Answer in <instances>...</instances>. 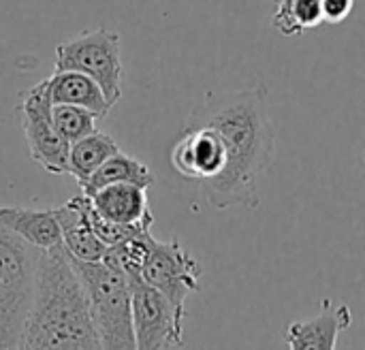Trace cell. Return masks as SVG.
<instances>
[{
	"instance_id": "1",
	"label": "cell",
	"mask_w": 365,
	"mask_h": 350,
	"mask_svg": "<svg viewBox=\"0 0 365 350\" xmlns=\"http://www.w3.org/2000/svg\"><path fill=\"white\" fill-rule=\"evenodd\" d=\"M192 124L216 128L227 145V165L220 175L201 184L210 205L229 210L235 205L259 207L261 180L276 152V130L269 115L267 90H237L210 94L195 113Z\"/></svg>"
},
{
	"instance_id": "2",
	"label": "cell",
	"mask_w": 365,
	"mask_h": 350,
	"mask_svg": "<svg viewBox=\"0 0 365 350\" xmlns=\"http://www.w3.org/2000/svg\"><path fill=\"white\" fill-rule=\"evenodd\" d=\"M45 349H101L86 284L62 244L41 250L34 297L21 340V350Z\"/></svg>"
},
{
	"instance_id": "3",
	"label": "cell",
	"mask_w": 365,
	"mask_h": 350,
	"mask_svg": "<svg viewBox=\"0 0 365 350\" xmlns=\"http://www.w3.org/2000/svg\"><path fill=\"white\" fill-rule=\"evenodd\" d=\"M41 250L0 227V349H21Z\"/></svg>"
},
{
	"instance_id": "4",
	"label": "cell",
	"mask_w": 365,
	"mask_h": 350,
	"mask_svg": "<svg viewBox=\"0 0 365 350\" xmlns=\"http://www.w3.org/2000/svg\"><path fill=\"white\" fill-rule=\"evenodd\" d=\"M77 274L81 276L94 327L105 350L137 349L135 329H133V291L130 280L107 265L105 261H77L73 259Z\"/></svg>"
},
{
	"instance_id": "5",
	"label": "cell",
	"mask_w": 365,
	"mask_h": 350,
	"mask_svg": "<svg viewBox=\"0 0 365 350\" xmlns=\"http://www.w3.org/2000/svg\"><path fill=\"white\" fill-rule=\"evenodd\" d=\"M53 71H79L90 75L115 105L122 96V56L118 32L101 26L86 30L56 47Z\"/></svg>"
},
{
	"instance_id": "6",
	"label": "cell",
	"mask_w": 365,
	"mask_h": 350,
	"mask_svg": "<svg viewBox=\"0 0 365 350\" xmlns=\"http://www.w3.org/2000/svg\"><path fill=\"white\" fill-rule=\"evenodd\" d=\"M133 291V329L139 350H169L184 346V319L167 295L143 278L130 280Z\"/></svg>"
},
{
	"instance_id": "7",
	"label": "cell",
	"mask_w": 365,
	"mask_h": 350,
	"mask_svg": "<svg viewBox=\"0 0 365 350\" xmlns=\"http://www.w3.org/2000/svg\"><path fill=\"white\" fill-rule=\"evenodd\" d=\"M51 98L47 92V79L28 88L17 105L21 128L28 141L30 156L49 173H68V150L71 143L58 133L51 115Z\"/></svg>"
},
{
	"instance_id": "8",
	"label": "cell",
	"mask_w": 365,
	"mask_h": 350,
	"mask_svg": "<svg viewBox=\"0 0 365 350\" xmlns=\"http://www.w3.org/2000/svg\"><path fill=\"white\" fill-rule=\"evenodd\" d=\"M141 278L167 295L180 310H186V299L199 291L201 265L182 246L180 240L154 242V248L143 265Z\"/></svg>"
},
{
	"instance_id": "9",
	"label": "cell",
	"mask_w": 365,
	"mask_h": 350,
	"mask_svg": "<svg viewBox=\"0 0 365 350\" xmlns=\"http://www.w3.org/2000/svg\"><path fill=\"white\" fill-rule=\"evenodd\" d=\"M173 169L199 186L222 173L227 165V145L222 135L207 124H190L171 148Z\"/></svg>"
},
{
	"instance_id": "10",
	"label": "cell",
	"mask_w": 365,
	"mask_h": 350,
	"mask_svg": "<svg viewBox=\"0 0 365 350\" xmlns=\"http://www.w3.org/2000/svg\"><path fill=\"white\" fill-rule=\"evenodd\" d=\"M353 325V312L346 304H336L329 297L321 304V314L312 321L291 323L287 327L284 340L289 349L331 350L338 346V338L344 329Z\"/></svg>"
},
{
	"instance_id": "11",
	"label": "cell",
	"mask_w": 365,
	"mask_h": 350,
	"mask_svg": "<svg viewBox=\"0 0 365 350\" xmlns=\"http://www.w3.org/2000/svg\"><path fill=\"white\" fill-rule=\"evenodd\" d=\"M88 203L90 197L86 192L68 199L64 205L56 207L53 214L62 229V246L77 261H103L107 254V246L96 237L88 220Z\"/></svg>"
},
{
	"instance_id": "12",
	"label": "cell",
	"mask_w": 365,
	"mask_h": 350,
	"mask_svg": "<svg viewBox=\"0 0 365 350\" xmlns=\"http://www.w3.org/2000/svg\"><path fill=\"white\" fill-rule=\"evenodd\" d=\"M47 92L51 105H79L90 109L98 120H105L113 107L103 88L90 75L79 71H53V75L47 77Z\"/></svg>"
},
{
	"instance_id": "13",
	"label": "cell",
	"mask_w": 365,
	"mask_h": 350,
	"mask_svg": "<svg viewBox=\"0 0 365 350\" xmlns=\"http://www.w3.org/2000/svg\"><path fill=\"white\" fill-rule=\"evenodd\" d=\"M0 227L17 233L38 250H49L62 244V229L53 210H30L19 205H0Z\"/></svg>"
},
{
	"instance_id": "14",
	"label": "cell",
	"mask_w": 365,
	"mask_h": 350,
	"mask_svg": "<svg viewBox=\"0 0 365 350\" xmlns=\"http://www.w3.org/2000/svg\"><path fill=\"white\" fill-rule=\"evenodd\" d=\"M148 188L137 184H109L96 190L90 199L98 214L120 225H137L143 220H154L150 203H148Z\"/></svg>"
},
{
	"instance_id": "15",
	"label": "cell",
	"mask_w": 365,
	"mask_h": 350,
	"mask_svg": "<svg viewBox=\"0 0 365 350\" xmlns=\"http://www.w3.org/2000/svg\"><path fill=\"white\" fill-rule=\"evenodd\" d=\"M154 182H156L154 173L150 171L148 165H143L135 156H128L120 150L118 154L107 158L83 184H79V188H81V192L92 197L96 190H101L109 184H137L141 188H150V186H154Z\"/></svg>"
},
{
	"instance_id": "16",
	"label": "cell",
	"mask_w": 365,
	"mask_h": 350,
	"mask_svg": "<svg viewBox=\"0 0 365 350\" xmlns=\"http://www.w3.org/2000/svg\"><path fill=\"white\" fill-rule=\"evenodd\" d=\"M120 152V145L113 137L107 133L94 130L79 141L71 143L68 150V175L77 180V184H83L107 158Z\"/></svg>"
},
{
	"instance_id": "17",
	"label": "cell",
	"mask_w": 365,
	"mask_h": 350,
	"mask_svg": "<svg viewBox=\"0 0 365 350\" xmlns=\"http://www.w3.org/2000/svg\"><path fill=\"white\" fill-rule=\"evenodd\" d=\"M154 237H152V229L137 233L133 237H128L126 242L118 244V246H109L107 254H105V263L111 265L113 269L122 272L128 280L133 278H141L143 265L154 248Z\"/></svg>"
},
{
	"instance_id": "18",
	"label": "cell",
	"mask_w": 365,
	"mask_h": 350,
	"mask_svg": "<svg viewBox=\"0 0 365 350\" xmlns=\"http://www.w3.org/2000/svg\"><path fill=\"white\" fill-rule=\"evenodd\" d=\"M51 115H53V124L58 133L68 143H75L81 137L94 133L96 122H98V118L90 109H83L79 105H53Z\"/></svg>"
},
{
	"instance_id": "19",
	"label": "cell",
	"mask_w": 365,
	"mask_h": 350,
	"mask_svg": "<svg viewBox=\"0 0 365 350\" xmlns=\"http://www.w3.org/2000/svg\"><path fill=\"white\" fill-rule=\"evenodd\" d=\"M323 2V15L327 24H342L355 6V0H321Z\"/></svg>"
},
{
	"instance_id": "20",
	"label": "cell",
	"mask_w": 365,
	"mask_h": 350,
	"mask_svg": "<svg viewBox=\"0 0 365 350\" xmlns=\"http://www.w3.org/2000/svg\"><path fill=\"white\" fill-rule=\"evenodd\" d=\"M291 0H274V13H278V11H282L287 4H289Z\"/></svg>"
}]
</instances>
